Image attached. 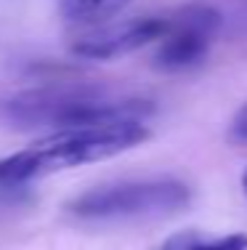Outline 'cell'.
Listing matches in <instances>:
<instances>
[{
	"label": "cell",
	"mask_w": 247,
	"mask_h": 250,
	"mask_svg": "<svg viewBox=\"0 0 247 250\" xmlns=\"http://www.w3.org/2000/svg\"><path fill=\"white\" fill-rule=\"evenodd\" d=\"M168 32V16H138L125 19L120 24H104L93 32L82 35L72 43V53L82 59H117L133 53L149 43H160Z\"/></svg>",
	"instance_id": "cell-5"
},
{
	"label": "cell",
	"mask_w": 247,
	"mask_h": 250,
	"mask_svg": "<svg viewBox=\"0 0 247 250\" xmlns=\"http://www.w3.org/2000/svg\"><path fill=\"white\" fill-rule=\"evenodd\" d=\"M146 139H149V130L141 120L61 128L51 136L38 139L27 149L0 160V184L16 187V184H27L67 168L109 160L120 152L144 144Z\"/></svg>",
	"instance_id": "cell-1"
},
{
	"label": "cell",
	"mask_w": 247,
	"mask_h": 250,
	"mask_svg": "<svg viewBox=\"0 0 247 250\" xmlns=\"http://www.w3.org/2000/svg\"><path fill=\"white\" fill-rule=\"evenodd\" d=\"M231 130H234V136H239V139L247 141V104L237 112V117H234V123H231Z\"/></svg>",
	"instance_id": "cell-8"
},
{
	"label": "cell",
	"mask_w": 247,
	"mask_h": 250,
	"mask_svg": "<svg viewBox=\"0 0 247 250\" xmlns=\"http://www.w3.org/2000/svg\"><path fill=\"white\" fill-rule=\"evenodd\" d=\"M189 200L191 189L178 178H144V181H120L88 189L67 208L77 218L114 221V218H157L186 208Z\"/></svg>",
	"instance_id": "cell-3"
},
{
	"label": "cell",
	"mask_w": 247,
	"mask_h": 250,
	"mask_svg": "<svg viewBox=\"0 0 247 250\" xmlns=\"http://www.w3.org/2000/svg\"><path fill=\"white\" fill-rule=\"evenodd\" d=\"M160 250H247V234H226L205 240L197 231H178Z\"/></svg>",
	"instance_id": "cell-7"
},
{
	"label": "cell",
	"mask_w": 247,
	"mask_h": 250,
	"mask_svg": "<svg viewBox=\"0 0 247 250\" xmlns=\"http://www.w3.org/2000/svg\"><path fill=\"white\" fill-rule=\"evenodd\" d=\"M5 120L19 123L21 128L54 125L61 128H80V125H101L141 120L152 115V104L141 99H114L104 88L93 85H48L24 91L0 104Z\"/></svg>",
	"instance_id": "cell-2"
},
{
	"label": "cell",
	"mask_w": 247,
	"mask_h": 250,
	"mask_svg": "<svg viewBox=\"0 0 247 250\" xmlns=\"http://www.w3.org/2000/svg\"><path fill=\"white\" fill-rule=\"evenodd\" d=\"M218 27L221 14L205 3H191L168 14V32L160 40L154 64L165 72H181L199 64L208 56Z\"/></svg>",
	"instance_id": "cell-4"
},
{
	"label": "cell",
	"mask_w": 247,
	"mask_h": 250,
	"mask_svg": "<svg viewBox=\"0 0 247 250\" xmlns=\"http://www.w3.org/2000/svg\"><path fill=\"white\" fill-rule=\"evenodd\" d=\"M242 189H245V194H247V168H245V173H242Z\"/></svg>",
	"instance_id": "cell-9"
},
{
	"label": "cell",
	"mask_w": 247,
	"mask_h": 250,
	"mask_svg": "<svg viewBox=\"0 0 247 250\" xmlns=\"http://www.w3.org/2000/svg\"><path fill=\"white\" fill-rule=\"evenodd\" d=\"M131 0H58V14L69 24L93 27L117 16Z\"/></svg>",
	"instance_id": "cell-6"
}]
</instances>
